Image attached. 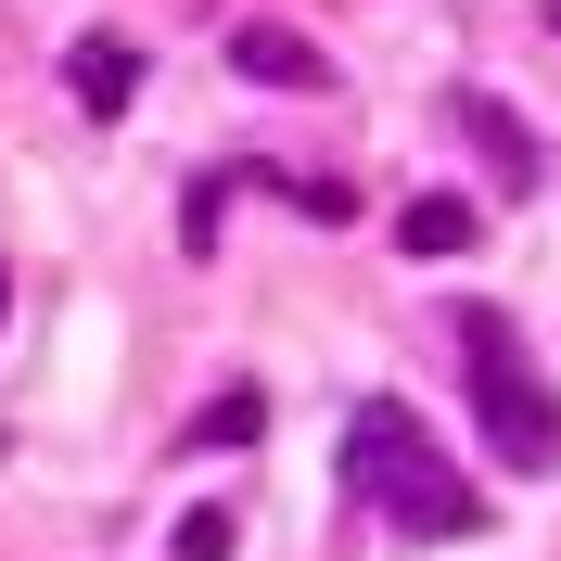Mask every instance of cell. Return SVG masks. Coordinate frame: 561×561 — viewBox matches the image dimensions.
<instances>
[{
  "label": "cell",
  "instance_id": "5b68a950",
  "mask_svg": "<svg viewBox=\"0 0 561 561\" xmlns=\"http://www.w3.org/2000/svg\"><path fill=\"white\" fill-rule=\"evenodd\" d=\"M230 65L268 77V90H332V51H307L294 26H230Z\"/></svg>",
  "mask_w": 561,
  "mask_h": 561
},
{
  "label": "cell",
  "instance_id": "7a4b0ae2",
  "mask_svg": "<svg viewBox=\"0 0 561 561\" xmlns=\"http://www.w3.org/2000/svg\"><path fill=\"white\" fill-rule=\"evenodd\" d=\"M459 370H472V421H485V447L511 459V472H549V459H561V396L536 383L524 332H511L497 307L459 319Z\"/></svg>",
  "mask_w": 561,
  "mask_h": 561
},
{
  "label": "cell",
  "instance_id": "8992f818",
  "mask_svg": "<svg viewBox=\"0 0 561 561\" xmlns=\"http://www.w3.org/2000/svg\"><path fill=\"white\" fill-rule=\"evenodd\" d=\"M396 243H409L421 268H434V255H459V243H472V205H459V192H421V205L396 217Z\"/></svg>",
  "mask_w": 561,
  "mask_h": 561
},
{
  "label": "cell",
  "instance_id": "52a82bcc",
  "mask_svg": "<svg viewBox=\"0 0 561 561\" xmlns=\"http://www.w3.org/2000/svg\"><path fill=\"white\" fill-rule=\"evenodd\" d=\"M255 421H268V396H255V383H230L205 421H192V447H205V459H230V447H255Z\"/></svg>",
  "mask_w": 561,
  "mask_h": 561
},
{
  "label": "cell",
  "instance_id": "6da1fadb",
  "mask_svg": "<svg viewBox=\"0 0 561 561\" xmlns=\"http://www.w3.org/2000/svg\"><path fill=\"white\" fill-rule=\"evenodd\" d=\"M345 485L383 511L396 536H472L485 524V497H472V472H459L434 434H421L396 396H370V409L345 421Z\"/></svg>",
  "mask_w": 561,
  "mask_h": 561
},
{
  "label": "cell",
  "instance_id": "3957f363",
  "mask_svg": "<svg viewBox=\"0 0 561 561\" xmlns=\"http://www.w3.org/2000/svg\"><path fill=\"white\" fill-rule=\"evenodd\" d=\"M459 128H472V153H485L497 192H536V167H549V153H536V128L497 103V90H459Z\"/></svg>",
  "mask_w": 561,
  "mask_h": 561
},
{
  "label": "cell",
  "instance_id": "ba28073f",
  "mask_svg": "<svg viewBox=\"0 0 561 561\" xmlns=\"http://www.w3.org/2000/svg\"><path fill=\"white\" fill-rule=\"evenodd\" d=\"M179 561H230V511H192L179 524Z\"/></svg>",
  "mask_w": 561,
  "mask_h": 561
},
{
  "label": "cell",
  "instance_id": "277c9868",
  "mask_svg": "<svg viewBox=\"0 0 561 561\" xmlns=\"http://www.w3.org/2000/svg\"><path fill=\"white\" fill-rule=\"evenodd\" d=\"M65 90H77V115H128L140 103V51H128V38H77V51H65Z\"/></svg>",
  "mask_w": 561,
  "mask_h": 561
},
{
  "label": "cell",
  "instance_id": "30bf717a",
  "mask_svg": "<svg viewBox=\"0 0 561 561\" xmlns=\"http://www.w3.org/2000/svg\"><path fill=\"white\" fill-rule=\"evenodd\" d=\"M549 26H561V0H549Z\"/></svg>",
  "mask_w": 561,
  "mask_h": 561
},
{
  "label": "cell",
  "instance_id": "9c48e42d",
  "mask_svg": "<svg viewBox=\"0 0 561 561\" xmlns=\"http://www.w3.org/2000/svg\"><path fill=\"white\" fill-rule=\"evenodd\" d=\"M0 307H13V268H0Z\"/></svg>",
  "mask_w": 561,
  "mask_h": 561
}]
</instances>
